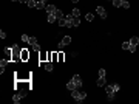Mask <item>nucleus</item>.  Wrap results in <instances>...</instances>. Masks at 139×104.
Here are the masks:
<instances>
[{"label": "nucleus", "mask_w": 139, "mask_h": 104, "mask_svg": "<svg viewBox=\"0 0 139 104\" xmlns=\"http://www.w3.org/2000/svg\"><path fill=\"white\" fill-rule=\"evenodd\" d=\"M71 96H73V100H74V101H77V103H82V101L87 98V93H85L84 90L74 89V90H71Z\"/></svg>", "instance_id": "obj_1"}, {"label": "nucleus", "mask_w": 139, "mask_h": 104, "mask_svg": "<svg viewBox=\"0 0 139 104\" xmlns=\"http://www.w3.org/2000/svg\"><path fill=\"white\" fill-rule=\"evenodd\" d=\"M105 93H107V98H108V101H114V89H113V84H108L107 86L105 84Z\"/></svg>", "instance_id": "obj_2"}, {"label": "nucleus", "mask_w": 139, "mask_h": 104, "mask_svg": "<svg viewBox=\"0 0 139 104\" xmlns=\"http://www.w3.org/2000/svg\"><path fill=\"white\" fill-rule=\"evenodd\" d=\"M71 44V36H65L62 37V41L57 44V48H63V47H66V45Z\"/></svg>", "instance_id": "obj_3"}, {"label": "nucleus", "mask_w": 139, "mask_h": 104, "mask_svg": "<svg viewBox=\"0 0 139 104\" xmlns=\"http://www.w3.org/2000/svg\"><path fill=\"white\" fill-rule=\"evenodd\" d=\"M65 19H66V25H65V28H73V19H74V16H73V14H66V16H65Z\"/></svg>", "instance_id": "obj_4"}, {"label": "nucleus", "mask_w": 139, "mask_h": 104, "mask_svg": "<svg viewBox=\"0 0 139 104\" xmlns=\"http://www.w3.org/2000/svg\"><path fill=\"white\" fill-rule=\"evenodd\" d=\"M73 81H74V84H76L77 89H81L82 84H84V82H82V78L79 76V75H74V76H73Z\"/></svg>", "instance_id": "obj_5"}, {"label": "nucleus", "mask_w": 139, "mask_h": 104, "mask_svg": "<svg viewBox=\"0 0 139 104\" xmlns=\"http://www.w3.org/2000/svg\"><path fill=\"white\" fill-rule=\"evenodd\" d=\"M96 12H97L99 16L102 19H107V11H105V8H102V6H97L96 8Z\"/></svg>", "instance_id": "obj_6"}, {"label": "nucleus", "mask_w": 139, "mask_h": 104, "mask_svg": "<svg viewBox=\"0 0 139 104\" xmlns=\"http://www.w3.org/2000/svg\"><path fill=\"white\" fill-rule=\"evenodd\" d=\"M22 100H23V96H22V93H20V92L14 93V96H12V101H14V104H19Z\"/></svg>", "instance_id": "obj_7"}, {"label": "nucleus", "mask_w": 139, "mask_h": 104, "mask_svg": "<svg viewBox=\"0 0 139 104\" xmlns=\"http://www.w3.org/2000/svg\"><path fill=\"white\" fill-rule=\"evenodd\" d=\"M45 11H46L48 14H54V12L57 11V8H56L54 5H46V6H45Z\"/></svg>", "instance_id": "obj_8"}, {"label": "nucleus", "mask_w": 139, "mask_h": 104, "mask_svg": "<svg viewBox=\"0 0 139 104\" xmlns=\"http://www.w3.org/2000/svg\"><path fill=\"white\" fill-rule=\"evenodd\" d=\"M29 58V53L26 51V48H22V51H20V59L22 61H26Z\"/></svg>", "instance_id": "obj_9"}, {"label": "nucleus", "mask_w": 139, "mask_h": 104, "mask_svg": "<svg viewBox=\"0 0 139 104\" xmlns=\"http://www.w3.org/2000/svg\"><path fill=\"white\" fill-rule=\"evenodd\" d=\"M97 87H105V84H107V81H105V76H99V79H97Z\"/></svg>", "instance_id": "obj_10"}, {"label": "nucleus", "mask_w": 139, "mask_h": 104, "mask_svg": "<svg viewBox=\"0 0 139 104\" xmlns=\"http://www.w3.org/2000/svg\"><path fill=\"white\" fill-rule=\"evenodd\" d=\"M46 20H48L50 23H56V22H57V16H56V12H54V14H48Z\"/></svg>", "instance_id": "obj_11"}, {"label": "nucleus", "mask_w": 139, "mask_h": 104, "mask_svg": "<svg viewBox=\"0 0 139 104\" xmlns=\"http://www.w3.org/2000/svg\"><path fill=\"white\" fill-rule=\"evenodd\" d=\"M46 6V0H37V9H45Z\"/></svg>", "instance_id": "obj_12"}, {"label": "nucleus", "mask_w": 139, "mask_h": 104, "mask_svg": "<svg viewBox=\"0 0 139 104\" xmlns=\"http://www.w3.org/2000/svg\"><path fill=\"white\" fill-rule=\"evenodd\" d=\"M130 45H133V47H138V45H139V37L133 36L131 39H130Z\"/></svg>", "instance_id": "obj_13"}, {"label": "nucleus", "mask_w": 139, "mask_h": 104, "mask_svg": "<svg viewBox=\"0 0 139 104\" xmlns=\"http://www.w3.org/2000/svg\"><path fill=\"white\" fill-rule=\"evenodd\" d=\"M66 89H68L70 92H71V90H74V89H77V87H76V84H74V81H73V79H71V81H68V84H66Z\"/></svg>", "instance_id": "obj_14"}, {"label": "nucleus", "mask_w": 139, "mask_h": 104, "mask_svg": "<svg viewBox=\"0 0 139 104\" xmlns=\"http://www.w3.org/2000/svg\"><path fill=\"white\" fill-rule=\"evenodd\" d=\"M57 23H59L60 26H65V25H66V19H65V16L59 19V20H57Z\"/></svg>", "instance_id": "obj_15"}, {"label": "nucleus", "mask_w": 139, "mask_h": 104, "mask_svg": "<svg viewBox=\"0 0 139 104\" xmlns=\"http://www.w3.org/2000/svg\"><path fill=\"white\" fill-rule=\"evenodd\" d=\"M8 62H9V59H8V58H6V59H2V61H0V68H5V67L8 65Z\"/></svg>", "instance_id": "obj_16"}, {"label": "nucleus", "mask_w": 139, "mask_h": 104, "mask_svg": "<svg viewBox=\"0 0 139 104\" xmlns=\"http://www.w3.org/2000/svg\"><path fill=\"white\" fill-rule=\"evenodd\" d=\"M111 2H113V6H114V8L122 6V0H111Z\"/></svg>", "instance_id": "obj_17"}, {"label": "nucleus", "mask_w": 139, "mask_h": 104, "mask_svg": "<svg viewBox=\"0 0 139 104\" xmlns=\"http://www.w3.org/2000/svg\"><path fill=\"white\" fill-rule=\"evenodd\" d=\"M53 68H54V67H53V62H46V64H45V70H46V71H51Z\"/></svg>", "instance_id": "obj_18"}, {"label": "nucleus", "mask_w": 139, "mask_h": 104, "mask_svg": "<svg viewBox=\"0 0 139 104\" xmlns=\"http://www.w3.org/2000/svg\"><path fill=\"white\" fill-rule=\"evenodd\" d=\"M28 6L29 8H37V0H29V2H28Z\"/></svg>", "instance_id": "obj_19"}, {"label": "nucleus", "mask_w": 139, "mask_h": 104, "mask_svg": "<svg viewBox=\"0 0 139 104\" xmlns=\"http://www.w3.org/2000/svg\"><path fill=\"white\" fill-rule=\"evenodd\" d=\"M56 16H57V20H59L60 17H63V16H65V12H63L62 9H59V8H57V11H56Z\"/></svg>", "instance_id": "obj_20"}, {"label": "nucleus", "mask_w": 139, "mask_h": 104, "mask_svg": "<svg viewBox=\"0 0 139 104\" xmlns=\"http://www.w3.org/2000/svg\"><path fill=\"white\" fill-rule=\"evenodd\" d=\"M71 14H73L74 17H79V16H81V11H79V8H74L73 11H71Z\"/></svg>", "instance_id": "obj_21"}, {"label": "nucleus", "mask_w": 139, "mask_h": 104, "mask_svg": "<svg viewBox=\"0 0 139 104\" xmlns=\"http://www.w3.org/2000/svg\"><path fill=\"white\" fill-rule=\"evenodd\" d=\"M122 8H124V9H128V8H130V2H128V0H122Z\"/></svg>", "instance_id": "obj_22"}, {"label": "nucleus", "mask_w": 139, "mask_h": 104, "mask_svg": "<svg viewBox=\"0 0 139 104\" xmlns=\"http://www.w3.org/2000/svg\"><path fill=\"white\" fill-rule=\"evenodd\" d=\"M79 25H81V19H79V17H74L73 19V26H79Z\"/></svg>", "instance_id": "obj_23"}, {"label": "nucleus", "mask_w": 139, "mask_h": 104, "mask_svg": "<svg viewBox=\"0 0 139 104\" xmlns=\"http://www.w3.org/2000/svg\"><path fill=\"white\" fill-rule=\"evenodd\" d=\"M122 50H130V41H127V42L122 44Z\"/></svg>", "instance_id": "obj_24"}, {"label": "nucleus", "mask_w": 139, "mask_h": 104, "mask_svg": "<svg viewBox=\"0 0 139 104\" xmlns=\"http://www.w3.org/2000/svg\"><path fill=\"white\" fill-rule=\"evenodd\" d=\"M85 19H87L88 22H93V19H94V16H93V14H91V12H88V14H87V16H85Z\"/></svg>", "instance_id": "obj_25"}, {"label": "nucleus", "mask_w": 139, "mask_h": 104, "mask_svg": "<svg viewBox=\"0 0 139 104\" xmlns=\"http://www.w3.org/2000/svg\"><path fill=\"white\" fill-rule=\"evenodd\" d=\"M28 44H29V45H34V44H37V37H29Z\"/></svg>", "instance_id": "obj_26"}, {"label": "nucleus", "mask_w": 139, "mask_h": 104, "mask_svg": "<svg viewBox=\"0 0 139 104\" xmlns=\"http://www.w3.org/2000/svg\"><path fill=\"white\" fill-rule=\"evenodd\" d=\"M20 39H22V42H28V41H29V36H28V34H22V37H20Z\"/></svg>", "instance_id": "obj_27"}, {"label": "nucleus", "mask_w": 139, "mask_h": 104, "mask_svg": "<svg viewBox=\"0 0 139 104\" xmlns=\"http://www.w3.org/2000/svg\"><path fill=\"white\" fill-rule=\"evenodd\" d=\"M31 47H33L34 51H40V47H39V44H34V45H31Z\"/></svg>", "instance_id": "obj_28"}, {"label": "nucleus", "mask_w": 139, "mask_h": 104, "mask_svg": "<svg viewBox=\"0 0 139 104\" xmlns=\"http://www.w3.org/2000/svg\"><path fill=\"white\" fill-rule=\"evenodd\" d=\"M105 75H107L105 68H99V76H105Z\"/></svg>", "instance_id": "obj_29"}, {"label": "nucleus", "mask_w": 139, "mask_h": 104, "mask_svg": "<svg viewBox=\"0 0 139 104\" xmlns=\"http://www.w3.org/2000/svg\"><path fill=\"white\" fill-rule=\"evenodd\" d=\"M113 89H114V92H119V90H121V86H119V84H113Z\"/></svg>", "instance_id": "obj_30"}, {"label": "nucleus", "mask_w": 139, "mask_h": 104, "mask_svg": "<svg viewBox=\"0 0 139 104\" xmlns=\"http://www.w3.org/2000/svg\"><path fill=\"white\" fill-rule=\"evenodd\" d=\"M0 37H2V39H6V33H5L3 30L0 31Z\"/></svg>", "instance_id": "obj_31"}, {"label": "nucleus", "mask_w": 139, "mask_h": 104, "mask_svg": "<svg viewBox=\"0 0 139 104\" xmlns=\"http://www.w3.org/2000/svg\"><path fill=\"white\" fill-rule=\"evenodd\" d=\"M63 59H65V56H63V53H59V61H60V62H62Z\"/></svg>", "instance_id": "obj_32"}, {"label": "nucleus", "mask_w": 139, "mask_h": 104, "mask_svg": "<svg viewBox=\"0 0 139 104\" xmlns=\"http://www.w3.org/2000/svg\"><path fill=\"white\" fill-rule=\"evenodd\" d=\"M71 2H74V3H77V2H79V0H71Z\"/></svg>", "instance_id": "obj_33"}, {"label": "nucleus", "mask_w": 139, "mask_h": 104, "mask_svg": "<svg viewBox=\"0 0 139 104\" xmlns=\"http://www.w3.org/2000/svg\"><path fill=\"white\" fill-rule=\"evenodd\" d=\"M12 2H19V0H12Z\"/></svg>", "instance_id": "obj_34"}]
</instances>
